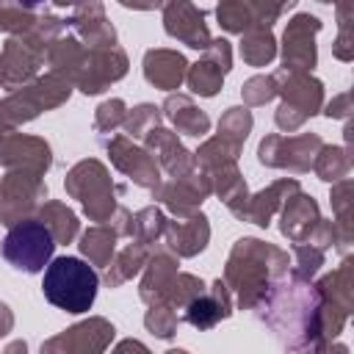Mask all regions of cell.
<instances>
[{
	"instance_id": "obj_16",
	"label": "cell",
	"mask_w": 354,
	"mask_h": 354,
	"mask_svg": "<svg viewBox=\"0 0 354 354\" xmlns=\"http://www.w3.org/2000/svg\"><path fill=\"white\" fill-rule=\"evenodd\" d=\"M207 218L205 216H191L188 221H177L169 227V246L177 254H196L207 243Z\"/></svg>"
},
{
	"instance_id": "obj_10",
	"label": "cell",
	"mask_w": 354,
	"mask_h": 354,
	"mask_svg": "<svg viewBox=\"0 0 354 354\" xmlns=\"http://www.w3.org/2000/svg\"><path fill=\"white\" fill-rule=\"evenodd\" d=\"M105 147H108L113 163H116L127 177H133V180H136L138 185H144V188H158V166H155V160H152L144 149L130 147L124 138L105 141Z\"/></svg>"
},
{
	"instance_id": "obj_1",
	"label": "cell",
	"mask_w": 354,
	"mask_h": 354,
	"mask_svg": "<svg viewBox=\"0 0 354 354\" xmlns=\"http://www.w3.org/2000/svg\"><path fill=\"white\" fill-rule=\"evenodd\" d=\"M97 285H100V277L88 263H83L80 257L64 254V257H55L44 268L41 293L53 307L77 315L94 304Z\"/></svg>"
},
{
	"instance_id": "obj_26",
	"label": "cell",
	"mask_w": 354,
	"mask_h": 354,
	"mask_svg": "<svg viewBox=\"0 0 354 354\" xmlns=\"http://www.w3.org/2000/svg\"><path fill=\"white\" fill-rule=\"evenodd\" d=\"M158 124V108L155 105H138L127 119H124V127L130 136H147L152 127Z\"/></svg>"
},
{
	"instance_id": "obj_2",
	"label": "cell",
	"mask_w": 354,
	"mask_h": 354,
	"mask_svg": "<svg viewBox=\"0 0 354 354\" xmlns=\"http://www.w3.org/2000/svg\"><path fill=\"white\" fill-rule=\"evenodd\" d=\"M274 252V246H266L263 241L243 238L235 243L230 263H227V279L238 290L241 307H252L263 293H266V274L268 271H282L285 266H268L266 257Z\"/></svg>"
},
{
	"instance_id": "obj_28",
	"label": "cell",
	"mask_w": 354,
	"mask_h": 354,
	"mask_svg": "<svg viewBox=\"0 0 354 354\" xmlns=\"http://www.w3.org/2000/svg\"><path fill=\"white\" fill-rule=\"evenodd\" d=\"M122 119H124V102L111 100V102L100 105V111H97V130H108V127L119 124Z\"/></svg>"
},
{
	"instance_id": "obj_7",
	"label": "cell",
	"mask_w": 354,
	"mask_h": 354,
	"mask_svg": "<svg viewBox=\"0 0 354 354\" xmlns=\"http://www.w3.org/2000/svg\"><path fill=\"white\" fill-rule=\"evenodd\" d=\"M321 28V22L310 14H299L288 30H285V50H282V58H285V66L288 69H296V72H304V69H313L315 66V47H313V33Z\"/></svg>"
},
{
	"instance_id": "obj_11",
	"label": "cell",
	"mask_w": 354,
	"mask_h": 354,
	"mask_svg": "<svg viewBox=\"0 0 354 354\" xmlns=\"http://www.w3.org/2000/svg\"><path fill=\"white\" fill-rule=\"evenodd\" d=\"M0 163L6 166H30L33 171H44L50 166V147L39 138L30 136H17V138H6L0 141Z\"/></svg>"
},
{
	"instance_id": "obj_18",
	"label": "cell",
	"mask_w": 354,
	"mask_h": 354,
	"mask_svg": "<svg viewBox=\"0 0 354 354\" xmlns=\"http://www.w3.org/2000/svg\"><path fill=\"white\" fill-rule=\"evenodd\" d=\"M210 191V185L207 183H196V180H185V177H177L171 185H166L163 191H158L160 194V199L174 210V213H180V216H185L191 207H196L202 199H205V194Z\"/></svg>"
},
{
	"instance_id": "obj_21",
	"label": "cell",
	"mask_w": 354,
	"mask_h": 354,
	"mask_svg": "<svg viewBox=\"0 0 354 354\" xmlns=\"http://www.w3.org/2000/svg\"><path fill=\"white\" fill-rule=\"evenodd\" d=\"M241 55L243 61H249L252 66H263L274 58V36L266 28H257L246 36V41L241 44Z\"/></svg>"
},
{
	"instance_id": "obj_29",
	"label": "cell",
	"mask_w": 354,
	"mask_h": 354,
	"mask_svg": "<svg viewBox=\"0 0 354 354\" xmlns=\"http://www.w3.org/2000/svg\"><path fill=\"white\" fill-rule=\"evenodd\" d=\"M296 254H299V274H301V277H313V274L318 271V266L324 263V252H321V246H318V249L296 246Z\"/></svg>"
},
{
	"instance_id": "obj_22",
	"label": "cell",
	"mask_w": 354,
	"mask_h": 354,
	"mask_svg": "<svg viewBox=\"0 0 354 354\" xmlns=\"http://www.w3.org/2000/svg\"><path fill=\"white\" fill-rule=\"evenodd\" d=\"M144 257H147V249H144V243L127 246V249L119 254L116 266H111V271H108V282H111V285H119V282H124L127 277H133V274L141 268Z\"/></svg>"
},
{
	"instance_id": "obj_4",
	"label": "cell",
	"mask_w": 354,
	"mask_h": 354,
	"mask_svg": "<svg viewBox=\"0 0 354 354\" xmlns=\"http://www.w3.org/2000/svg\"><path fill=\"white\" fill-rule=\"evenodd\" d=\"M66 191L75 194L86 213L94 218V221H105L108 213L113 210V185H111V177L108 171L97 163V160H83L77 163L69 177H66Z\"/></svg>"
},
{
	"instance_id": "obj_25",
	"label": "cell",
	"mask_w": 354,
	"mask_h": 354,
	"mask_svg": "<svg viewBox=\"0 0 354 354\" xmlns=\"http://www.w3.org/2000/svg\"><path fill=\"white\" fill-rule=\"evenodd\" d=\"M163 227H166V218L158 207H147L133 218V232L141 238V243H149L155 235H160Z\"/></svg>"
},
{
	"instance_id": "obj_12",
	"label": "cell",
	"mask_w": 354,
	"mask_h": 354,
	"mask_svg": "<svg viewBox=\"0 0 354 354\" xmlns=\"http://www.w3.org/2000/svg\"><path fill=\"white\" fill-rule=\"evenodd\" d=\"M144 75L152 86H158L163 91L177 88L185 75V58L171 50H152L144 58Z\"/></svg>"
},
{
	"instance_id": "obj_24",
	"label": "cell",
	"mask_w": 354,
	"mask_h": 354,
	"mask_svg": "<svg viewBox=\"0 0 354 354\" xmlns=\"http://www.w3.org/2000/svg\"><path fill=\"white\" fill-rule=\"evenodd\" d=\"M315 171L321 174V180H337L340 174L348 171V158H346L343 149H337V147H332V149H329V147H321Z\"/></svg>"
},
{
	"instance_id": "obj_5",
	"label": "cell",
	"mask_w": 354,
	"mask_h": 354,
	"mask_svg": "<svg viewBox=\"0 0 354 354\" xmlns=\"http://www.w3.org/2000/svg\"><path fill=\"white\" fill-rule=\"evenodd\" d=\"M282 105L277 111V124L282 130H296L307 116L321 108V83L304 72L288 69V86H282Z\"/></svg>"
},
{
	"instance_id": "obj_23",
	"label": "cell",
	"mask_w": 354,
	"mask_h": 354,
	"mask_svg": "<svg viewBox=\"0 0 354 354\" xmlns=\"http://www.w3.org/2000/svg\"><path fill=\"white\" fill-rule=\"evenodd\" d=\"M249 127H252V116H249V111H246V108H230L227 116H224L221 124H218V133H221L224 138L235 141V144H243Z\"/></svg>"
},
{
	"instance_id": "obj_31",
	"label": "cell",
	"mask_w": 354,
	"mask_h": 354,
	"mask_svg": "<svg viewBox=\"0 0 354 354\" xmlns=\"http://www.w3.org/2000/svg\"><path fill=\"white\" fill-rule=\"evenodd\" d=\"M321 3H335V0H321Z\"/></svg>"
},
{
	"instance_id": "obj_13",
	"label": "cell",
	"mask_w": 354,
	"mask_h": 354,
	"mask_svg": "<svg viewBox=\"0 0 354 354\" xmlns=\"http://www.w3.org/2000/svg\"><path fill=\"white\" fill-rule=\"evenodd\" d=\"M230 315V299H227V293H224V285H221V279L213 285V293L210 296H205V290L199 293V296H194L191 301H188V313H185V321H191L194 326H199V329H210L216 321H221V318H227Z\"/></svg>"
},
{
	"instance_id": "obj_3",
	"label": "cell",
	"mask_w": 354,
	"mask_h": 354,
	"mask_svg": "<svg viewBox=\"0 0 354 354\" xmlns=\"http://www.w3.org/2000/svg\"><path fill=\"white\" fill-rule=\"evenodd\" d=\"M53 249H55V238L41 218L14 221L3 241V257L17 271H28V274L41 271L50 263Z\"/></svg>"
},
{
	"instance_id": "obj_30",
	"label": "cell",
	"mask_w": 354,
	"mask_h": 354,
	"mask_svg": "<svg viewBox=\"0 0 354 354\" xmlns=\"http://www.w3.org/2000/svg\"><path fill=\"white\" fill-rule=\"evenodd\" d=\"M11 6H17V8H22V11H30V8H36L39 3H44V0H8Z\"/></svg>"
},
{
	"instance_id": "obj_17",
	"label": "cell",
	"mask_w": 354,
	"mask_h": 354,
	"mask_svg": "<svg viewBox=\"0 0 354 354\" xmlns=\"http://www.w3.org/2000/svg\"><path fill=\"white\" fill-rule=\"evenodd\" d=\"M166 116L174 122V127L185 136H205L210 127V119L188 100V97H169L166 100Z\"/></svg>"
},
{
	"instance_id": "obj_27",
	"label": "cell",
	"mask_w": 354,
	"mask_h": 354,
	"mask_svg": "<svg viewBox=\"0 0 354 354\" xmlns=\"http://www.w3.org/2000/svg\"><path fill=\"white\" fill-rule=\"evenodd\" d=\"M277 94V77H252L243 86V100L252 105H263Z\"/></svg>"
},
{
	"instance_id": "obj_15",
	"label": "cell",
	"mask_w": 354,
	"mask_h": 354,
	"mask_svg": "<svg viewBox=\"0 0 354 354\" xmlns=\"http://www.w3.org/2000/svg\"><path fill=\"white\" fill-rule=\"evenodd\" d=\"M147 144H149V149L160 158V163L174 174V177H180V174H185L188 169H191V152H185L183 147H180V141L169 133V130H160V127H152L149 133H147Z\"/></svg>"
},
{
	"instance_id": "obj_9",
	"label": "cell",
	"mask_w": 354,
	"mask_h": 354,
	"mask_svg": "<svg viewBox=\"0 0 354 354\" xmlns=\"http://www.w3.org/2000/svg\"><path fill=\"white\" fill-rule=\"evenodd\" d=\"M227 72H230V44L224 39L210 41L207 58L199 61V64H194V69L188 75V86H191L194 94L213 97L221 88V80H224Z\"/></svg>"
},
{
	"instance_id": "obj_19",
	"label": "cell",
	"mask_w": 354,
	"mask_h": 354,
	"mask_svg": "<svg viewBox=\"0 0 354 354\" xmlns=\"http://www.w3.org/2000/svg\"><path fill=\"white\" fill-rule=\"evenodd\" d=\"M41 221L50 227L55 243H69V241L75 238V232H77V218H75V213H72L69 207L58 205V202H50V205L41 207Z\"/></svg>"
},
{
	"instance_id": "obj_14",
	"label": "cell",
	"mask_w": 354,
	"mask_h": 354,
	"mask_svg": "<svg viewBox=\"0 0 354 354\" xmlns=\"http://www.w3.org/2000/svg\"><path fill=\"white\" fill-rule=\"evenodd\" d=\"M321 218H318V207L313 202V196H304V194H296L293 202L285 205V213H282V232L293 241H304L307 235H313V227H318Z\"/></svg>"
},
{
	"instance_id": "obj_8",
	"label": "cell",
	"mask_w": 354,
	"mask_h": 354,
	"mask_svg": "<svg viewBox=\"0 0 354 354\" xmlns=\"http://www.w3.org/2000/svg\"><path fill=\"white\" fill-rule=\"evenodd\" d=\"M166 30L169 36L185 41L194 50H207L210 36L205 28V14L196 11L188 0H171L166 8Z\"/></svg>"
},
{
	"instance_id": "obj_6",
	"label": "cell",
	"mask_w": 354,
	"mask_h": 354,
	"mask_svg": "<svg viewBox=\"0 0 354 354\" xmlns=\"http://www.w3.org/2000/svg\"><path fill=\"white\" fill-rule=\"evenodd\" d=\"M47 196V188L39 183V171H14L3 183V202H0V218L3 224L19 221V213L28 210L36 199Z\"/></svg>"
},
{
	"instance_id": "obj_20",
	"label": "cell",
	"mask_w": 354,
	"mask_h": 354,
	"mask_svg": "<svg viewBox=\"0 0 354 354\" xmlns=\"http://www.w3.org/2000/svg\"><path fill=\"white\" fill-rule=\"evenodd\" d=\"M113 235L116 230H105V227H91L83 241H80V249L83 254L94 263V266H105L111 263V252H113Z\"/></svg>"
}]
</instances>
